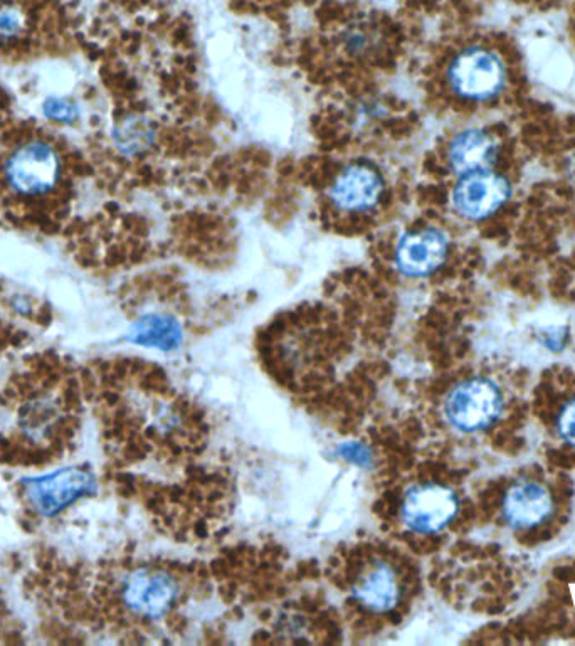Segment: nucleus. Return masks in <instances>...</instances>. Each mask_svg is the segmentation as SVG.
Masks as SVG:
<instances>
[{"label":"nucleus","instance_id":"f257e3e1","mask_svg":"<svg viewBox=\"0 0 575 646\" xmlns=\"http://www.w3.org/2000/svg\"><path fill=\"white\" fill-rule=\"evenodd\" d=\"M505 411L502 389L488 377L459 382L444 401V416L456 431L480 433L491 428Z\"/></svg>","mask_w":575,"mask_h":646},{"label":"nucleus","instance_id":"f03ea898","mask_svg":"<svg viewBox=\"0 0 575 646\" xmlns=\"http://www.w3.org/2000/svg\"><path fill=\"white\" fill-rule=\"evenodd\" d=\"M459 514V497L441 483H421L409 488L402 500L401 517L416 534H438Z\"/></svg>","mask_w":575,"mask_h":646},{"label":"nucleus","instance_id":"7ed1b4c3","mask_svg":"<svg viewBox=\"0 0 575 646\" xmlns=\"http://www.w3.org/2000/svg\"><path fill=\"white\" fill-rule=\"evenodd\" d=\"M6 177L22 196H43L58 184L61 159L49 143L27 142L7 160Z\"/></svg>","mask_w":575,"mask_h":646},{"label":"nucleus","instance_id":"20e7f679","mask_svg":"<svg viewBox=\"0 0 575 646\" xmlns=\"http://www.w3.org/2000/svg\"><path fill=\"white\" fill-rule=\"evenodd\" d=\"M26 497L37 514L54 517L76 504L80 498L96 492V480L90 472L69 466L43 477L24 480Z\"/></svg>","mask_w":575,"mask_h":646},{"label":"nucleus","instance_id":"39448f33","mask_svg":"<svg viewBox=\"0 0 575 646\" xmlns=\"http://www.w3.org/2000/svg\"><path fill=\"white\" fill-rule=\"evenodd\" d=\"M449 85L466 100L485 101L505 86L502 59L483 48L465 49L449 66Z\"/></svg>","mask_w":575,"mask_h":646},{"label":"nucleus","instance_id":"423d86ee","mask_svg":"<svg viewBox=\"0 0 575 646\" xmlns=\"http://www.w3.org/2000/svg\"><path fill=\"white\" fill-rule=\"evenodd\" d=\"M123 603L145 620H159L177 599V583L164 571L140 569L128 576L122 589Z\"/></svg>","mask_w":575,"mask_h":646},{"label":"nucleus","instance_id":"0eeeda50","mask_svg":"<svg viewBox=\"0 0 575 646\" xmlns=\"http://www.w3.org/2000/svg\"><path fill=\"white\" fill-rule=\"evenodd\" d=\"M510 184L502 175L490 170L463 175L454 187V209L468 219H485L507 202Z\"/></svg>","mask_w":575,"mask_h":646},{"label":"nucleus","instance_id":"6e6552de","mask_svg":"<svg viewBox=\"0 0 575 646\" xmlns=\"http://www.w3.org/2000/svg\"><path fill=\"white\" fill-rule=\"evenodd\" d=\"M384 182L379 172L367 164H352L337 175L330 189V199L338 211L360 214L379 204Z\"/></svg>","mask_w":575,"mask_h":646},{"label":"nucleus","instance_id":"1a4fd4ad","mask_svg":"<svg viewBox=\"0 0 575 646\" xmlns=\"http://www.w3.org/2000/svg\"><path fill=\"white\" fill-rule=\"evenodd\" d=\"M554 514V498L539 482L513 483L503 495L502 515L512 529L530 530L545 524Z\"/></svg>","mask_w":575,"mask_h":646},{"label":"nucleus","instance_id":"9d476101","mask_svg":"<svg viewBox=\"0 0 575 646\" xmlns=\"http://www.w3.org/2000/svg\"><path fill=\"white\" fill-rule=\"evenodd\" d=\"M448 258V238L438 229H421L404 236L396 249L397 268L411 278L439 270Z\"/></svg>","mask_w":575,"mask_h":646},{"label":"nucleus","instance_id":"9b49d317","mask_svg":"<svg viewBox=\"0 0 575 646\" xmlns=\"http://www.w3.org/2000/svg\"><path fill=\"white\" fill-rule=\"evenodd\" d=\"M354 596L360 606L372 613H389L401 601V581L386 561H374L354 584Z\"/></svg>","mask_w":575,"mask_h":646},{"label":"nucleus","instance_id":"f8f14e48","mask_svg":"<svg viewBox=\"0 0 575 646\" xmlns=\"http://www.w3.org/2000/svg\"><path fill=\"white\" fill-rule=\"evenodd\" d=\"M448 159L451 169L461 177L485 172L498 159V143L483 130H466L449 145Z\"/></svg>","mask_w":575,"mask_h":646},{"label":"nucleus","instance_id":"ddd939ff","mask_svg":"<svg viewBox=\"0 0 575 646\" xmlns=\"http://www.w3.org/2000/svg\"><path fill=\"white\" fill-rule=\"evenodd\" d=\"M128 339L142 347L169 352L182 342V329L179 322L169 315H145L133 323Z\"/></svg>","mask_w":575,"mask_h":646},{"label":"nucleus","instance_id":"4468645a","mask_svg":"<svg viewBox=\"0 0 575 646\" xmlns=\"http://www.w3.org/2000/svg\"><path fill=\"white\" fill-rule=\"evenodd\" d=\"M340 43L345 53L352 58H367L374 54L382 43V34L374 22L357 19L343 27Z\"/></svg>","mask_w":575,"mask_h":646},{"label":"nucleus","instance_id":"2eb2a0df","mask_svg":"<svg viewBox=\"0 0 575 646\" xmlns=\"http://www.w3.org/2000/svg\"><path fill=\"white\" fill-rule=\"evenodd\" d=\"M153 132L143 118L130 117L118 125L115 143L123 154L137 155L148 149L152 143Z\"/></svg>","mask_w":575,"mask_h":646},{"label":"nucleus","instance_id":"dca6fc26","mask_svg":"<svg viewBox=\"0 0 575 646\" xmlns=\"http://www.w3.org/2000/svg\"><path fill=\"white\" fill-rule=\"evenodd\" d=\"M26 19L21 9L7 4H0V44L16 39L24 29Z\"/></svg>","mask_w":575,"mask_h":646},{"label":"nucleus","instance_id":"f3484780","mask_svg":"<svg viewBox=\"0 0 575 646\" xmlns=\"http://www.w3.org/2000/svg\"><path fill=\"white\" fill-rule=\"evenodd\" d=\"M43 112L49 120L56 123H73L76 118L80 117L78 106L74 105L73 100L61 98V96H51L44 101Z\"/></svg>","mask_w":575,"mask_h":646},{"label":"nucleus","instance_id":"a211bd4d","mask_svg":"<svg viewBox=\"0 0 575 646\" xmlns=\"http://www.w3.org/2000/svg\"><path fill=\"white\" fill-rule=\"evenodd\" d=\"M557 433L567 445L575 446V398L562 406L557 416Z\"/></svg>","mask_w":575,"mask_h":646},{"label":"nucleus","instance_id":"6ab92c4d","mask_svg":"<svg viewBox=\"0 0 575 646\" xmlns=\"http://www.w3.org/2000/svg\"><path fill=\"white\" fill-rule=\"evenodd\" d=\"M338 453L345 460L352 461L355 465H369L370 463V451L360 443H343L338 448Z\"/></svg>","mask_w":575,"mask_h":646}]
</instances>
